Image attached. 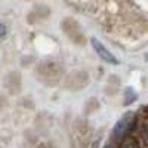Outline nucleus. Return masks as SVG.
I'll list each match as a JSON object with an SVG mask.
<instances>
[{"label": "nucleus", "mask_w": 148, "mask_h": 148, "mask_svg": "<svg viewBox=\"0 0 148 148\" xmlns=\"http://www.w3.org/2000/svg\"><path fill=\"white\" fill-rule=\"evenodd\" d=\"M90 43H92V47H93V51L98 53V56H99L102 61H105V62H108V64H113V65H117L119 64V59L111 53L108 49L98 40V39H95V37H92L90 39Z\"/></svg>", "instance_id": "1"}, {"label": "nucleus", "mask_w": 148, "mask_h": 148, "mask_svg": "<svg viewBox=\"0 0 148 148\" xmlns=\"http://www.w3.org/2000/svg\"><path fill=\"white\" fill-rule=\"evenodd\" d=\"M6 33H8V28H6V25H5V24H2V22H0V37H5V36H6Z\"/></svg>", "instance_id": "4"}, {"label": "nucleus", "mask_w": 148, "mask_h": 148, "mask_svg": "<svg viewBox=\"0 0 148 148\" xmlns=\"http://www.w3.org/2000/svg\"><path fill=\"white\" fill-rule=\"evenodd\" d=\"M105 148H111V147H105Z\"/></svg>", "instance_id": "6"}, {"label": "nucleus", "mask_w": 148, "mask_h": 148, "mask_svg": "<svg viewBox=\"0 0 148 148\" xmlns=\"http://www.w3.org/2000/svg\"><path fill=\"white\" fill-rule=\"evenodd\" d=\"M132 121H133V116L132 114H126L123 116L114 126V132H113V136L116 139H121L125 138V135L129 132L130 126H132Z\"/></svg>", "instance_id": "2"}, {"label": "nucleus", "mask_w": 148, "mask_h": 148, "mask_svg": "<svg viewBox=\"0 0 148 148\" xmlns=\"http://www.w3.org/2000/svg\"><path fill=\"white\" fill-rule=\"evenodd\" d=\"M121 148H138V145H136V142H135L133 139H126L125 142H123Z\"/></svg>", "instance_id": "3"}, {"label": "nucleus", "mask_w": 148, "mask_h": 148, "mask_svg": "<svg viewBox=\"0 0 148 148\" xmlns=\"http://www.w3.org/2000/svg\"><path fill=\"white\" fill-rule=\"evenodd\" d=\"M144 139H145V142L148 144V120H147L145 126H144Z\"/></svg>", "instance_id": "5"}]
</instances>
